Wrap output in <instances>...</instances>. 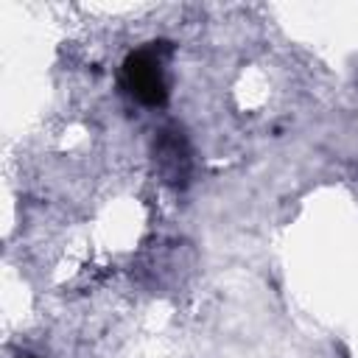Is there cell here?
<instances>
[{
  "label": "cell",
  "instance_id": "obj_2",
  "mask_svg": "<svg viewBox=\"0 0 358 358\" xmlns=\"http://www.w3.org/2000/svg\"><path fill=\"white\" fill-rule=\"evenodd\" d=\"M154 165L168 185H173V187L187 185V179H190V145H187V137L182 129H176V126L159 129V134L154 137Z\"/></svg>",
  "mask_w": 358,
  "mask_h": 358
},
{
  "label": "cell",
  "instance_id": "obj_3",
  "mask_svg": "<svg viewBox=\"0 0 358 358\" xmlns=\"http://www.w3.org/2000/svg\"><path fill=\"white\" fill-rule=\"evenodd\" d=\"M25 358H39V355H25Z\"/></svg>",
  "mask_w": 358,
  "mask_h": 358
},
{
  "label": "cell",
  "instance_id": "obj_1",
  "mask_svg": "<svg viewBox=\"0 0 358 358\" xmlns=\"http://www.w3.org/2000/svg\"><path fill=\"white\" fill-rule=\"evenodd\" d=\"M171 56V42H145L131 50L120 64V81L126 92L143 106H165L168 103V76L165 64Z\"/></svg>",
  "mask_w": 358,
  "mask_h": 358
}]
</instances>
